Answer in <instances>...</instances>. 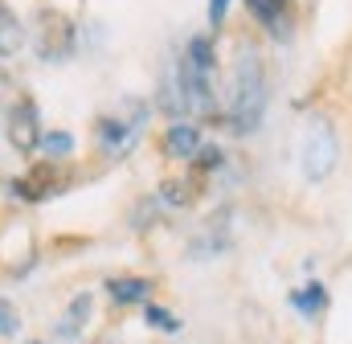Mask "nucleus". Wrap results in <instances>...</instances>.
Masks as SVG:
<instances>
[{"label":"nucleus","mask_w":352,"mask_h":344,"mask_svg":"<svg viewBox=\"0 0 352 344\" xmlns=\"http://www.w3.org/2000/svg\"><path fill=\"white\" fill-rule=\"evenodd\" d=\"M107 295H111V303H119V308L152 303V279H140V275H115V279H107Z\"/></svg>","instance_id":"1a4fd4ad"},{"label":"nucleus","mask_w":352,"mask_h":344,"mask_svg":"<svg viewBox=\"0 0 352 344\" xmlns=\"http://www.w3.org/2000/svg\"><path fill=\"white\" fill-rule=\"evenodd\" d=\"M192 164H197V176H213V172L226 164V152H221L217 144H205V148L192 156Z\"/></svg>","instance_id":"f3484780"},{"label":"nucleus","mask_w":352,"mask_h":344,"mask_svg":"<svg viewBox=\"0 0 352 344\" xmlns=\"http://www.w3.org/2000/svg\"><path fill=\"white\" fill-rule=\"evenodd\" d=\"M230 222H234V213H230V209L213 213V217L205 222L201 238L192 242V258H205V255H217V250H226V246L234 242V238H230Z\"/></svg>","instance_id":"9d476101"},{"label":"nucleus","mask_w":352,"mask_h":344,"mask_svg":"<svg viewBox=\"0 0 352 344\" xmlns=\"http://www.w3.org/2000/svg\"><path fill=\"white\" fill-rule=\"evenodd\" d=\"M29 344H45V341H29Z\"/></svg>","instance_id":"4be33fe9"},{"label":"nucleus","mask_w":352,"mask_h":344,"mask_svg":"<svg viewBox=\"0 0 352 344\" xmlns=\"http://www.w3.org/2000/svg\"><path fill=\"white\" fill-rule=\"evenodd\" d=\"M160 148H164V156H168V160H192V156L205 148V136H201V127H197V123H188V119H173V123L164 127Z\"/></svg>","instance_id":"6e6552de"},{"label":"nucleus","mask_w":352,"mask_h":344,"mask_svg":"<svg viewBox=\"0 0 352 344\" xmlns=\"http://www.w3.org/2000/svg\"><path fill=\"white\" fill-rule=\"evenodd\" d=\"M291 308L299 312V316H307V320H316L324 308H328V287L324 283H307V287H299V291H291Z\"/></svg>","instance_id":"4468645a"},{"label":"nucleus","mask_w":352,"mask_h":344,"mask_svg":"<svg viewBox=\"0 0 352 344\" xmlns=\"http://www.w3.org/2000/svg\"><path fill=\"white\" fill-rule=\"evenodd\" d=\"M266 98H270V83H266V62L258 45H238L234 54V78H230V98L221 119L238 131L250 136L266 115Z\"/></svg>","instance_id":"f257e3e1"},{"label":"nucleus","mask_w":352,"mask_h":344,"mask_svg":"<svg viewBox=\"0 0 352 344\" xmlns=\"http://www.w3.org/2000/svg\"><path fill=\"white\" fill-rule=\"evenodd\" d=\"M192 197H197V184H192V180H164L160 193H156V201H160L164 209H188Z\"/></svg>","instance_id":"2eb2a0df"},{"label":"nucleus","mask_w":352,"mask_h":344,"mask_svg":"<svg viewBox=\"0 0 352 344\" xmlns=\"http://www.w3.org/2000/svg\"><path fill=\"white\" fill-rule=\"evenodd\" d=\"M226 12H230V0H209V25L213 29L226 25Z\"/></svg>","instance_id":"aec40b11"},{"label":"nucleus","mask_w":352,"mask_h":344,"mask_svg":"<svg viewBox=\"0 0 352 344\" xmlns=\"http://www.w3.org/2000/svg\"><path fill=\"white\" fill-rule=\"evenodd\" d=\"M4 136H8V144H12L16 152H25V156L41 148L45 127H41V115H37V103H33V98H16V103H8Z\"/></svg>","instance_id":"423d86ee"},{"label":"nucleus","mask_w":352,"mask_h":344,"mask_svg":"<svg viewBox=\"0 0 352 344\" xmlns=\"http://www.w3.org/2000/svg\"><path fill=\"white\" fill-rule=\"evenodd\" d=\"M144 320L152 328H160V332H180V320H176L173 312H164L160 303H144Z\"/></svg>","instance_id":"a211bd4d"},{"label":"nucleus","mask_w":352,"mask_h":344,"mask_svg":"<svg viewBox=\"0 0 352 344\" xmlns=\"http://www.w3.org/2000/svg\"><path fill=\"white\" fill-rule=\"evenodd\" d=\"M33 45L41 62H66L78 45V29L66 12L58 8H41L37 12V29H33Z\"/></svg>","instance_id":"39448f33"},{"label":"nucleus","mask_w":352,"mask_h":344,"mask_svg":"<svg viewBox=\"0 0 352 344\" xmlns=\"http://www.w3.org/2000/svg\"><path fill=\"white\" fill-rule=\"evenodd\" d=\"M25 45H29V33H25L21 17L0 0V58H16Z\"/></svg>","instance_id":"f8f14e48"},{"label":"nucleus","mask_w":352,"mask_h":344,"mask_svg":"<svg viewBox=\"0 0 352 344\" xmlns=\"http://www.w3.org/2000/svg\"><path fill=\"white\" fill-rule=\"evenodd\" d=\"M94 344H119V341H111V336H102V341H94Z\"/></svg>","instance_id":"412c9836"},{"label":"nucleus","mask_w":352,"mask_h":344,"mask_svg":"<svg viewBox=\"0 0 352 344\" xmlns=\"http://www.w3.org/2000/svg\"><path fill=\"white\" fill-rule=\"evenodd\" d=\"M176 70H180V83L188 94V111L213 119L221 107L217 103V45H213V37L209 33L188 37L184 54L176 58Z\"/></svg>","instance_id":"f03ea898"},{"label":"nucleus","mask_w":352,"mask_h":344,"mask_svg":"<svg viewBox=\"0 0 352 344\" xmlns=\"http://www.w3.org/2000/svg\"><path fill=\"white\" fill-rule=\"evenodd\" d=\"M148 119H152V107H148L144 98H123L119 111L98 115V123H94V148H98L107 160H123L127 152H135V144H140Z\"/></svg>","instance_id":"7ed1b4c3"},{"label":"nucleus","mask_w":352,"mask_h":344,"mask_svg":"<svg viewBox=\"0 0 352 344\" xmlns=\"http://www.w3.org/2000/svg\"><path fill=\"white\" fill-rule=\"evenodd\" d=\"M41 152L54 156V160H62V156L74 152V136H70V131H45V136H41Z\"/></svg>","instance_id":"dca6fc26"},{"label":"nucleus","mask_w":352,"mask_h":344,"mask_svg":"<svg viewBox=\"0 0 352 344\" xmlns=\"http://www.w3.org/2000/svg\"><path fill=\"white\" fill-rule=\"evenodd\" d=\"M299 164H303V176H307L311 184H320V180H328V176L336 172V164H340V136H336L332 119H320V115H316V119L307 123Z\"/></svg>","instance_id":"20e7f679"},{"label":"nucleus","mask_w":352,"mask_h":344,"mask_svg":"<svg viewBox=\"0 0 352 344\" xmlns=\"http://www.w3.org/2000/svg\"><path fill=\"white\" fill-rule=\"evenodd\" d=\"M246 8L274 41H291V29H295V4L291 0H246Z\"/></svg>","instance_id":"0eeeda50"},{"label":"nucleus","mask_w":352,"mask_h":344,"mask_svg":"<svg viewBox=\"0 0 352 344\" xmlns=\"http://www.w3.org/2000/svg\"><path fill=\"white\" fill-rule=\"evenodd\" d=\"M160 107H164L173 119H180V115L188 111V94H184V83H180V70H176V66H168L164 78H160Z\"/></svg>","instance_id":"ddd939ff"},{"label":"nucleus","mask_w":352,"mask_h":344,"mask_svg":"<svg viewBox=\"0 0 352 344\" xmlns=\"http://www.w3.org/2000/svg\"><path fill=\"white\" fill-rule=\"evenodd\" d=\"M21 332V316L8 299H0V336H16Z\"/></svg>","instance_id":"6ab92c4d"},{"label":"nucleus","mask_w":352,"mask_h":344,"mask_svg":"<svg viewBox=\"0 0 352 344\" xmlns=\"http://www.w3.org/2000/svg\"><path fill=\"white\" fill-rule=\"evenodd\" d=\"M90 312H94V295H74L70 299V308L62 312V320H58V341L62 344H74L78 336H82V328H87V320H90Z\"/></svg>","instance_id":"9b49d317"}]
</instances>
